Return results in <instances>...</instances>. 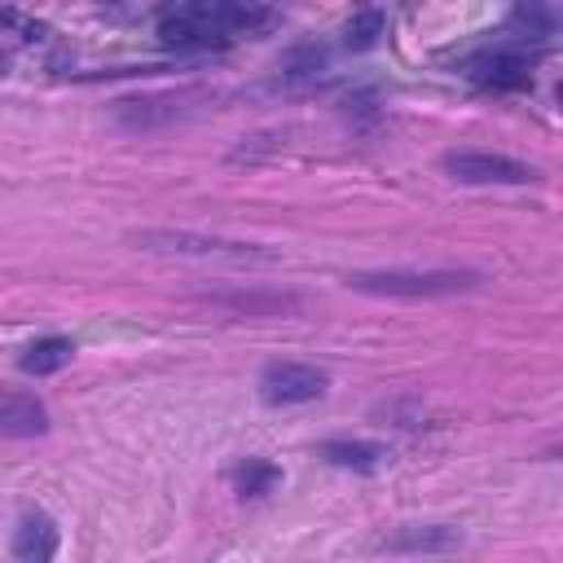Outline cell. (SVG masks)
<instances>
[{"mask_svg": "<svg viewBox=\"0 0 563 563\" xmlns=\"http://www.w3.org/2000/svg\"><path fill=\"white\" fill-rule=\"evenodd\" d=\"M444 172L462 185H528L537 172L510 154H488V150H449Z\"/></svg>", "mask_w": 563, "mask_h": 563, "instance_id": "5b68a950", "label": "cell"}, {"mask_svg": "<svg viewBox=\"0 0 563 563\" xmlns=\"http://www.w3.org/2000/svg\"><path fill=\"white\" fill-rule=\"evenodd\" d=\"M321 457H325L330 466H339V471H361V475H369V471H378V466L387 462V449L374 444V440H325V444H321Z\"/></svg>", "mask_w": 563, "mask_h": 563, "instance_id": "30bf717a", "label": "cell"}, {"mask_svg": "<svg viewBox=\"0 0 563 563\" xmlns=\"http://www.w3.org/2000/svg\"><path fill=\"white\" fill-rule=\"evenodd\" d=\"M510 26L523 31V35H532V40H541V35L554 31V13H550L545 0H519V4L510 9Z\"/></svg>", "mask_w": 563, "mask_h": 563, "instance_id": "5bb4252c", "label": "cell"}, {"mask_svg": "<svg viewBox=\"0 0 563 563\" xmlns=\"http://www.w3.org/2000/svg\"><path fill=\"white\" fill-rule=\"evenodd\" d=\"M220 303H229L238 312H286V308H295V299H286V295H224Z\"/></svg>", "mask_w": 563, "mask_h": 563, "instance_id": "2e32d148", "label": "cell"}, {"mask_svg": "<svg viewBox=\"0 0 563 563\" xmlns=\"http://www.w3.org/2000/svg\"><path fill=\"white\" fill-rule=\"evenodd\" d=\"M466 75H471L479 88H493V92H519V88H532L528 57H523V53H510V48H488V53L471 57V62H466Z\"/></svg>", "mask_w": 563, "mask_h": 563, "instance_id": "8992f818", "label": "cell"}, {"mask_svg": "<svg viewBox=\"0 0 563 563\" xmlns=\"http://www.w3.org/2000/svg\"><path fill=\"white\" fill-rule=\"evenodd\" d=\"M185 114V97L167 92V97H128V101H114V123L119 128H163V123H176Z\"/></svg>", "mask_w": 563, "mask_h": 563, "instance_id": "ba28073f", "label": "cell"}, {"mask_svg": "<svg viewBox=\"0 0 563 563\" xmlns=\"http://www.w3.org/2000/svg\"><path fill=\"white\" fill-rule=\"evenodd\" d=\"M132 242L141 251H167V255H198V260H273V251H255L251 242H224V238H207V233H185V229H145L132 233Z\"/></svg>", "mask_w": 563, "mask_h": 563, "instance_id": "3957f363", "label": "cell"}, {"mask_svg": "<svg viewBox=\"0 0 563 563\" xmlns=\"http://www.w3.org/2000/svg\"><path fill=\"white\" fill-rule=\"evenodd\" d=\"M4 70H9V57H4V53H0V75H4Z\"/></svg>", "mask_w": 563, "mask_h": 563, "instance_id": "e0dca14e", "label": "cell"}, {"mask_svg": "<svg viewBox=\"0 0 563 563\" xmlns=\"http://www.w3.org/2000/svg\"><path fill=\"white\" fill-rule=\"evenodd\" d=\"M13 559H22V563H44V559H53L57 554V523L44 515V510H26L22 519H18V528H13Z\"/></svg>", "mask_w": 563, "mask_h": 563, "instance_id": "9c48e42d", "label": "cell"}, {"mask_svg": "<svg viewBox=\"0 0 563 563\" xmlns=\"http://www.w3.org/2000/svg\"><path fill=\"white\" fill-rule=\"evenodd\" d=\"M378 35H383V13H378V9H361V13L343 26V44L356 48V53H361V48H374Z\"/></svg>", "mask_w": 563, "mask_h": 563, "instance_id": "9a60e30c", "label": "cell"}, {"mask_svg": "<svg viewBox=\"0 0 563 563\" xmlns=\"http://www.w3.org/2000/svg\"><path fill=\"white\" fill-rule=\"evenodd\" d=\"M70 356H75V343H70V339H62V334H44V339H35V343L22 347L18 369L44 378V374H57L62 365H70Z\"/></svg>", "mask_w": 563, "mask_h": 563, "instance_id": "8fae6325", "label": "cell"}, {"mask_svg": "<svg viewBox=\"0 0 563 563\" xmlns=\"http://www.w3.org/2000/svg\"><path fill=\"white\" fill-rule=\"evenodd\" d=\"M479 273L466 268H378V273H352V290L369 295H396V299H431V295H457L471 290Z\"/></svg>", "mask_w": 563, "mask_h": 563, "instance_id": "7a4b0ae2", "label": "cell"}, {"mask_svg": "<svg viewBox=\"0 0 563 563\" xmlns=\"http://www.w3.org/2000/svg\"><path fill=\"white\" fill-rule=\"evenodd\" d=\"M268 22V9L255 0H180L158 18V44L163 48H211L242 31H260Z\"/></svg>", "mask_w": 563, "mask_h": 563, "instance_id": "6da1fadb", "label": "cell"}, {"mask_svg": "<svg viewBox=\"0 0 563 563\" xmlns=\"http://www.w3.org/2000/svg\"><path fill=\"white\" fill-rule=\"evenodd\" d=\"M330 387L325 369L303 365V361H268L260 369V400L264 405H308L321 400Z\"/></svg>", "mask_w": 563, "mask_h": 563, "instance_id": "277c9868", "label": "cell"}, {"mask_svg": "<svg viewBox=\"0 0 563 563\" xmlns=\"http://www.w3.org/2000/svg\"><path fill=\"white\" fill-rule=\"evenodd\" d=\"M462 532L457 528H405L400 537L387 541V550H413V554H440V550H457Z\"/></svg>", "mask_w": 563, "mask_h": 563, "instance_id": "7c38bea8", "label": "cell"}, {"mask_svg": "<svg viewBox=\"0 0 563 563\" xmlns=\"http://www.w3.org/2000/svg\"><path fill=\"white\" fill-rule=\"evenodd\" d=\"M48 431V409L40 396L31 391H13V387H0V435L9 440H35Z\"/></svg>", "mask_w": 563, "mask_h": 563, "instance_id": "52a82bcc", "label": "cell"}, {"mask_svg": "<svg viewBox=\"0 0 563 563\" xmlns=\"http://www.w3.org/2000/svg\"><path fill=\"white\" fill-rule=\"evenodd\" d=\"M277 479H282V471H277L273 462H264V457H246V462L233 466V488H238L242 497H260V493H268Z\"/></svg>", "mask_w": 563, "mask_h": 563, "instance_id": "4fadbf2b", "label": "cell"}]
</instances>
